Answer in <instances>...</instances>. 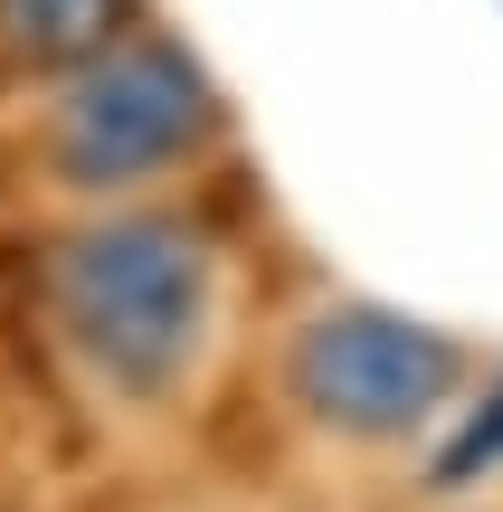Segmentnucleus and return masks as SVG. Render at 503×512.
Instances as JSON below:
<instances>
[{
    "label": "nucleus",
    "instance_id": "obj_2",
    "mask_svg": "<svg viewBox=\"0 0 503 512\" xmlns=\"http://www.w3.org/2000/svg\"><path fill=\"white\" fill-rule=\"evenodd\" d=\"M209 124H219V95H209L200 57L171 38H114L67 76L48 114V162L67 190H124L200 152Z\"/></svg>",
    "mask_w": 503,
    "mask_h": 512
},
{
    "label": "nucleus",
    "instance_id": "obj_4",
    "mask_svg": "<svg viewBox=\"0 0 503 512\" xmlns=\"http://www.w3.org/2000/svg\"><path fill=\"white\" fill-rule=\"evenodd\" d=\"M133 19V0H0V57L19 67H86L95 48H114Z\"/></svg>",
    "mask_w": 503,
    "mask_h": 512
},
{
    "label": "nucleus",
    "instance_id": "obj_3",
    "mask_svg": "<svg viewBox=\"0 0 503 512\" xmlns=\"http://www.w3.org/2000/svg\"><path fill=\"white\" fill-rule=\"evenodd\" d=\"M456 380L466 351L380 304H333L295 332V399L342 437H409L428 408H447Z\"/></svg>",
    "mask_w": 503,
    "mask_h": 512
},
{
    "label": "nucleus",
    "instance_id": "obj_5",
    "mask_svg": "<svg viewBox=\"0 0 503 512\" xmlns=\"http://www.w3.org/2000/svg\"><path fill=\"white\" fill-rule=\"evenodd\" d=\"M475 465H503V389H494L485 408H475V427H466V437L437 456V484H466Z\"/></svg>",
    "mask_w": 503,
    "mask_h": 512
},
{
    "label": "nucleus",
    "instance_id": "obj_1",
    "mask_svg": "<svg viewBox=\"0 0 503 512\" xmlns=\"http://www.w3.org/2000/svg\"><path fill=\"white\" fill-rule=\"evenodd\" d=\"M57 323L86 351L95 380L152 389L181 380V361L200 351L209 323V247L190 238L181 219H105L76 228L57 247Z\"/></svg>",
    "mask_w": 503,
    "mask_h": 512
}]
</instances>
